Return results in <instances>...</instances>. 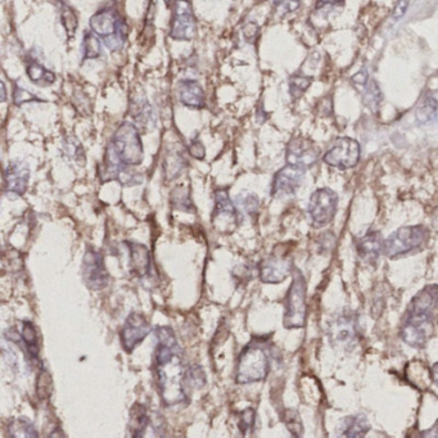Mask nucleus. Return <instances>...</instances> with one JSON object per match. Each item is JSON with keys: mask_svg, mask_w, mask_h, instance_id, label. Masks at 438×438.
Segmentation results:
<instances>
[{"mask_svg": "<svg viewBox=\"0 0 438 438\" xmlns=\"http://www.w3.org/2000/svg\"><path fill=\"white\" fill-rule=\"evenodd\" d=\"M179 100L185 107L202 109L206 106V94L198 81L187 79L179 82Z\"/></svg>", "mask_w": 438, "mask_h": 438, "instance_id": "nucleus-22", "label": "nucleus"}, {"mask_svg": "<svg viewBox=\"0 0 438 438\" xmlns=\"http://www.w3.org/2000/svg\"><path fill=\"white\" fill-rule=\"evenodd\" d=\"M130 166L125 165L118 157L113 144H108L106 154L103 158V163L99 169V176L103 183L117 180L125 187L138 185L143 181V176L140 174H134L129 170Z\"/></svg>", "mask_w": 438, "mask_h": 438, "instance_id": "nucleus-9", "label": "nucleus"}, {"mask_svg": "<svg viewBox=\"0 0 438 438\" xmlns=\"http://www.w3.org/2000/svg\"><path fill=\"white\" fill-rule=\"evenodd\" d=\"M311 76L306 75H293L289 79V93L293 99H300L304 94V91L310 88L313 82Z\"/></svg>", "mask_w": 438, "mask_h": 438, "instance_id": "nucleus-36", "label": "nucleus"}, {"mask_svg": "<svg viewBox=\"0 0 438 438\" xmlns=\"http://www.w3.org/2000/svg\"><path fill=\"white\" fill-rule=\"evenodd\" d=\"M432 229L438 232V207L432 214Z\"/></svg>", "mask_w": 438, "mask_h": 438, "instance_id": "nucleus-50", "label": "nucleus"}, {"mask_svg": "<svg viewBox=\"0 0 438 438\" xmlns=\"http://www.w3.org/2000/svg\"><path fill=\"white\" fill-rule=\"evenodd\" d=\"M259 27L257 24H255V22H248V24H246V26L243 27V35L246 37V40L248 42V43H255V40L257 39V36H259Z\"/></svg>", "mask_w": 438, "mask_h": 438, "instance_id": "nucleus-46", "label": "nucleus"}, {"mask_svg": "<svg viewBox=\"0 0 438 438\" xmlns=\"http://www.w3.org/2000/svg\"><path fill=\"white\" fill-rule=\"evenodd\" d=\"M171 206L175 210L185 211V212H194V205L190 198V192L187 187L179 185L171 192L170 196Z\"/></svg>", "mask_w": 438, "mask_h": 438, "instance_id": "nucleus-33", "label": "nucleus"}, {"mask_svg": "<svg viewBox=\"0 0 438 438\" xmlns=\"http://www.w3.org/2000/svg\"><path fill=\"white\" fill-rule=\"evenodd\" d=\"M301 6V0H274V8L279 15L292 13Z\"/></svg>", "mask_w": 438, "mask_h": 438, "instance_id": "nucleus-44", "label": "nucleus"}, {"mask_svg": "<svg viewBox=\"0 0 438 438\" xmlns=\"http://www.w3.org/2000/svg\"><path fill=\"white\" fill-rule=\"evenodd\" d=\"M30 180V169L25 162L13 161L9 163L4 174V192L12 199L22 197L27 190Z\"/></svg>", "mask_w": 438, "mask_h": 438, "instance_id": "nucleus-19", "label": "nucleus"}, {"mask_svg": "<svg viewBox=\"0 0 438 438\" xmlns=\"http://www.w3.org/2000/svg\"><path fill=\"white\" fill-rule=\"evenodd\" d=\"M438 286H424L412 297L401 327V338L414 349H423L436 331Z\"/></svg>", "mask_w": 438, "mask_h": 438, "instance_id": "nucleus-2", "label": "nucleus"}, {"mask_svg": "<svg viewBox=\"0 0 438 438\" xmlns=\"http://www.w3.org/2000/svg\"><path fill=\"white\" fill-rule=\"evenodd\" d=\"M293 280L286 295V311L283 318V327L286 329H301L304 328L307 316V286L306 279L301 270L293 268Z\"/></svg>", "mask_w": 438, "mask_h": 438, "instance_id": "nucleus-5", "label": "nucleus"}, {"mask_svg": "<svg viewBox=\"0 0 438 438\" xmlns=\"http://www.w3.org/2000/svg\"><path fill=\"white\" fill-rule=\"evenodd\" d=\"M205 383H206V376L202 367L194 364L185 370V385H190L193 388H201Z\"/></svg>", "mask_w": 438, "mask_h": 438, "instance_id": "nucleus-39", "label": "nucleus"}, {"mask_svg": "<svg viewBox=\"0 0 438 438\" xmlns=\"http://www.w3.org/2000/svg\"><path fill=\"white\" fill-rule=\"evenodd\" d=\"M408 7H409V0H399L394 6V13H392L394 19H401L405 16Z\"/></svg>", "mask_w": 438, "mask_h": 438, "instance_id": "nucleus-47", "label": "nucleus"}, {"mask_svg": "<svg viewBox=\"0 0 438 438\" xmlns=\"http://www.w3.org/2000/svg\"><path fill=\"white\" fill-rule=\"evenodd\" d=\"M151 331V324L143 313H130L126 318L122 331L120 333L122 347L127 354L133 352L148 337Z\"/></svg>", "mask_w": 438, "mask_h": 438, "instance_id": "nucleus-16", "label": "nucleus"}, {"mask_svg": "<svg viewBox=\"0 0 438 438\" xmlns=\"http://www.w3.org/2000/svg\"><path fill=\"white\" fill-rule=\"evenodd\" d=\"M430 373H432V381H433L435 385L438 387V363H436V364L432 367Z\"/></svg>", "mask_w": 438, "mask_h": 438, "instance_id": "nucleus-51", "label": "nucleus"}, {"mask_svg": "<svg viewBox=\"0 0 438 438\" xmlns=\"http://www.w3.org/2000/svg\"><path fill=\"white\" fill-rule=\"evenodd\" d=\"M21 338H22V342H24L31 360H37L39 354H40V345H39V340H37L35 325L33 324V322H30V320L22 322Z\"/></svg>", "mask_w": 438, "mask_h": 438, "instance_id": "nucleus-29", "label": "nucleus"}, {"mask_svg": "<svg viewBox=\"0 0 438 438\" xmlns=\"http://www.w3.org/2000/svg\"><path fill=\"white\" fill-rule=\"evenodd\" d=\"M271 369L268 340L253 338L241 349L235 367V382L250 385L268 378Z\"/></svg>", "mask_w": 438, "mask_h": 438, "instance_id": "nucleus-3", "label": "nucleus"}, {"mask_svg": "<svg viewBox=\"0 0 438 438\" xmlns=\"http://www.w3.org/2000/svg\"><path fill=\"white\" fill-rule=\"evenodd\" d=\"M81 271L84 284L91 291H100L107 286L109 275L103 256L98 250L89 248L85 252L81 264Z\"/></svg>", "mask_w": 438, "mask_h": 438, "instance_id": "nucleus-13", "label": "nucleus"}, {"mask_svg": "<svg viewBox=\"0 0 438 438\" xmlns=\"http://www.w3.org/2000/svg\"><path fill=\"white\" fill-rule=\"evenodd\" d=\"M438 102L437 99L428 95L423 99L421 104L415 111V118L419 124H428L437 117Z\"/></svg>", "mask_w": 438, "mask_h": 438, "instance_id": "nucleus-32", "label": "nucleus"}, {"mask_svg": "<svg viewBox=\"0 0 438 438\" xmlns=\"http://www.w3.org/2000/svg\"><path fill=\"white\" fill-rule=\"evenodd\" d=\"M430 230L423 225L403 226L392 232L385 241L383 255L388 259H401L403 256L421 250L427 243Z\"/></svg>", "mask_w": 438, "mask_h": 438, "instance_id": "nucleus-6", "label": "nucleus"}, {"mask_svg": "<svg viewBox=\"0 0 438 438\" xmlns=\"http://www.w3.org/2000/svg\"><path fill=\"white\" fill-rule=\"evenodd\" d=\"M304 169L286 163L283 169L277 171L271 184V196L284 198L295 196L301 187L304 178Z\"/></svg>", "mask_w": 438, "mask_h": 438, "instance_id": "nucleus-17", "label": "nucleus"}, {"mask_svg": "<svg viewBox=\"0 0 438 438\" xmlns=\"http://www.w3.org/2000/svg\"><path fill=\"white\" fill-rule=\"evenodd\" d=\"M283 421L286 424V430L291 432L293 437H301L304 435V424L300 414L295 409H286L283 414Z\"/></svg>", "mask_w": 438, "mask_h": 438, "instance_id": "nucleus-35", "label": "nucleus"}, {"mask_svg": "<svg viewBox=\"0 0 438 438\" xmlns=\"http://www.w3.org/2000/svg\"><path fill=\"white\" fill-rule=\"evenodd\" d=\"M0 88H1V102H6V99H7V91H6V85H4V82H1V84H0Z\"/></svg>", "mask_w": 438, "mask_h": 438, "instance_id": "nucleus-52", "label": "nucleus"}, {"mask_svg": "<svg viewBox=\"0 0 438 438\" xmlns=\"http://www.w3.org/2000/svg\"><path fill=\"white\" fill-rule=\"evenodd\" d=\"M235 205L241 208L244 212H247L248 215H255L257 212V210H259V199L256 194L241 193L237 197Z\"/></svg>", "mask_w": 438, "mask_h": 438, "instance_id": "nucleus-38", "label": "nucleus"}, {"mask_svg": "<svg viewBox=\"0 0 438 438\" xmlns=\"http://www.w3.org/2000/svg\"><path fill=\"white\" fill-rule=\"evenodd\" d=\"M320 157V149L313 140L297 136L293 138L286 147V163L295 165L301 169H310L318 162Z\"/></svg>", "mask_w": 438, "mask_h": 438, "instance_id": "nucleus-15", "label": "nucleus"}, {"mask_svg": "<svg viewBox=\"0 0 438 438\" xmlns=\"http://www.w3.org/2000/svg\"><path fill=\"white\" fill-rule=\"evenodd\" d=\"M293 259L288 256L273 255L259 261L257 265L259 280L266 284H277L284 282L293 271Z\"/></svg>", "mask_w": 438, "mask_h": 438, "instance_id": "nucleus-18", "label": "nucleus"}, {"mask_svg": "<svg viewBox=\"0 0 438 438\" xmlns=\"http://www.w3.org/2000/svg\"><path fill=\"white\" fill-rule=\"evenodd\" d=\"M238 428L241 430L243 436H247L250 432L253 430L255 421H256V412L253 409H246L238 414Z\"/></svg>", "mask_w": 438, "mask_h": 438, "instance_id": "nucleus-42", "label": "nucleus"}, {"mask_svg": "<svg viewBox=\"0 0 438 438\" xmlns=\"http://www.w3.org/2000/svg\"><path fill=\"white\" fill-rule=\"evenodd\" d=\"M154 334V376L162 403L166 408L181 405L188 401L183 351L170 327H157Z\"/></svg>", "mask_w": 438, "mask_h": 438, "instance_id": "nucleus-1", "label": "nucleus"}, {"mask_svg": "<svg viewBox=\"0 0 438 438\" xmlns=\"http://www.w3.org/2000/svg\"><path fill=\"white\" fill-rule=\"evenodd\" d=\"M358 257L367 264H374L383 253L385 239L379 232H369L355 241Z\"/></svg>", "mask_w": 438, "mask_h": 438, "instance_id": "nucleus-21", "label": "nucleus"}, {"mask_svg": "<svg viewBox=\"0 0 438 438\" xmlns=\"http://www.w3.org/2000/svg\"><path fill=\"white\" fill-rule=\"evenodd\" d=\"M343 3V0H318L316 8H322L324 6H334V4H340Z\"/></svg>", "mask_w": 438, "mask_h": 438, "instance_id": "nucleus-49", "label": "nucleus"}, {"mask_svg": "<svg viewBox=\"0 0 438 438\" xmlns=\"http://www.w3.org/2000/svg\"><path fill=\"white\" fill-rule=\"evenodd\" d=\"M188 151L190 153V156H193L197 160H203L205 156H206V148H205V145L201 142V139L198 136H194L192 139V142L189 144Z\"/></svg>", "mask_w": 438, "mask_h": 438, "instance_id": "nucleus-45", "label": "nucleus"}, {"mask_svg": "<svg viewBox=\"0 0 438 438\" xmlns=\"http://www.w3.org/2000/svg\"><path fill=\"white\" fill-rule=\"evenodd\" d=\"M63 154L71 160L72 162H77L79 165L85 163V153H84V148L81 145L80 142L73 138V136H67L64 138L62 144Z\"/></svg>", "mask_w": 438, "mask_h": 438, "instance_id": "nucleus-34", "label": "nucleus"}, {"mask_svg": "<svg viewBox=\"0 0 438 438\" xmlns=\"http://www.w3.org/2000/svg\"><path fill=\"white\" fill-rule=\"evenodd\" d=\"M212 223L214 228L221 232H234L238 226V210L230 199L228 188L217 189L215 192Z\"/></svg>", "mask_w": 438, "mask_h": 438, "instance_id": "nucleus-14", "label": "nucleus"}, {"mask_svg": "<svg viewBox=\"0 0 438 438\" xmlns=\"http://www.w3.org/2000/svg\"><path fill=\"white\" fill-rule=\"evenodd\" d=\"M54 1H58V0H54Z\"/></svg>", "mask_w": 438, "mask_h": 438, "instance_id": "nucleus-54", "label": "nucleus"}, {"mask_svg": "<svg viewBox=\"0 0 438 438\" xmlns=\"http://www.w3.org/2000/svg\"><path fill=\"white\" fill-rule=\"evenodd\" d=\"M185 157L178 148H169L163 156V175L167 180L178 179L185 169Z\"/></svg>", "mask_w": 438, "mask_h": 438, "instance_id": "nucleus-25", "label": "nucleus"}, {"mask_svg": "<svg viewBox=\"0 0 438 438\" xmlns=\"http://www.w3.org/2000/svg\"><path fill=\"white\" fill-rule=\"evenodd\" d=\"M328 337L331 346L343 351H351L360 340V327L356 315L349 311L338 313L328 327Z\"/></svg>", "mask_w": 438, "mask_h": 438, "instance_id": "nucleus-8", "label": "nucleus"}, {"mask_svg": "<svg viewBox=\"0 0 438 438\" xmlns=\"http://www.w3.org/2000/svg\"><path fill=\"white\" fill-rule=\"evenodd\" d=\"M352 81L355 82V85H358V86H363V88H365L367 84V70H361V71L358 72L354 77H352Z\"/></svg>", "mask_w": 438, "mask_h": 438, "instance_id": "nucleus-48", "label": "nucleus"}, {"mask_svg": "<svg viewBox=\"0 0 438 438\" xmlns=\"http://www.w3.org/2000/svg\"><path fill=\"white\" fill-rule=\"evenodd\" d=\"M163 1H165V3H166V6H167V7H169V6H170L171 1H172V0H163Z\"/></svg>", "mask_w": 438, "mask_h": 438, "instance_id": "nucleus-53", "label": "nucleus"}, {"mask_svg": "<svg viewBox=\"0 0 438 438\" xmlns=\"http://www.w3.org/2000/svg\"><path fill=\"white\" fill-rule=\"evenodd\" d=\"M151 418L148 415V410L143 403H136L133 405L130 412V421H129V432L130 436L135 438L143 437L144 432L147 430Z\"/></svg>", "mask_w": 438, "mask_h": 438, "instance_id": "nucleus-26", "label": "nucleus"}, {"mask_svg": "<svg viewBox=\"0 0 438 438\" xmlns=\"http://www.w3.org/2000/svg\"><path fill=\"white\" fill-rule=\"evenodd\" d=\"M8 432L9 437L13 438H36L39 436L35 426L27 418L12 419L9 421Z\"/></svg>", "mask_w": 438, "mask_h": 438, "instance_id": "nucleus-30", "label": "nucleus"}, {"mask_svg": "<svg viewBox=\"0 0 438 438\" xmlns=\"http://www.w3.org/2000/svg\"><path fill=\"white\" fill-rule=\"evenodd\" d=\"M26 72L31 82L39 86H49L55 81V73L37 61L27 63Z\"/></svg>", "mask_w": 438, "mask_h": 438, "instance_id": "nucleus-28", "label": "nucleus"}, {"mask_svg": "<svg viewBox=\"0 0 438 438\" xmlns=\"http://www.w3.org/2000/svg\"><path fill=\"white\" fill-rule=\"evenodd\" d=\"M37 396L40 400L48 399L52 394V376L46 369H42L40 374L37 376V383H36Z\"/></svg>", "mask_w": 438, "mask_h": 438, "instance_id": "nucleus-41", "label": "nucleus"}, {"mask_svg": "<svg viewBox=\"0 0 438 438\" xmlns=\"http://www.w3.org/2000/svg\"><path fill=\"white\" fill-rule=\"evenodd\" d=\"M322 161L340 170L352 169L360 161V144L347 136L338 138L331 149L324 154Z\"/></svg>", "mask_w": 438, "mask_h": 438, "instance_id": "nucleus-12", "label": "nucleus"}, {"mask_svg": "<svg viewBox=\"0 0 438 438\" xmlns=\"http://www.w3.org/2000/svg\"><path fill=\"white\" fill-rule=\"evenodd\" d=\"M129 112L136 125L147 127L153 122V108L143 93L131 95Z\"/></svg>", "mask_w": 438, "mask_h": 438, "instance_id": "nucleus-23", "label": "nucleus"}, {"mask_svg": "<svg viewBox=\"0 0 438 438\" xmlns=\"http://www.w3.org/2000/svg\"><path fill=\"white\" fill-rule=\"evenodd\" d=\"M370 430V423L367 415L358 414V415H351L345 418L340 421V436L347 438H361L367 436V432Z\"/></svg>", "mask_w": 438, "mask_h": 438, "instance_id": "nucleus-24", "label": "nucleus"}, {"mask_svg": "<svg viewBox=\"0 0 438 438\" xmlns=\"http://www.w3.org/2000/svg\"><path fill=\"white\" fill-rule=\"evenodd\" d=\"M406 376L409 379V382L412 383L415 388L426 391L430 388V381H432V373L427 367H424L421 363H412L408 370H406Z\"/></svg>", "mask_w": 438, "mask_h": 438, "instance_id": "nucleus-27", "label": "nucleus"}, {"mask_svg": "<svg viewBox=\"0 0 438 438\" xmlns=\"http://www.w3.org/2000/svg\"><path fill=\"white\" fill-rule=\"evenodd\" d=\"M197 34V19L189 0H175L172 6L170 37L174 40L189 42Z\"/></svg>", "mask_w": 438, "mask_h": 438, "instance_id": "nucleus-10", "label": "nucleus"}, {"mask_svg": "<svg viewBox=\"0 0 438 438\" xmlns=\"http://www.w3.org/2000/svg\"><path fill=\"white\" fill-rule=\"evenodd\" d=\"M112 144L121 161L127 166H139L143 162V143L135 124L125 121L118 126Z\"/></svg>", "mask_w": 438, "mask_h": 438, "instance_id": "nucleus-7", "label": "nucleus"}, {"mask_svg": "<svg viewBox=\"0 0 438 438\" xmlns=\"http://www.w3.org/2000/svg\"><path fill=\"white\" fill-rule=\"evenodd\" d=\"M13 102L16 106H22L25 103H33V102H45L43 99L36 97L35 94L30 93L28 90L19 86V85H15V89H13Z\"/></svg>", "mask_w": 438, "mask_h": 438, "instance_id": "nucleus-43", "label": "nucleus"}, {"mask_svg": "<svg viewBox=\"0 0 438 438\" xmlns=\"http://www.w3.org/2000/svg\"><path fill=\"white\" fill-rule=\"evenodd\" d=\"M103 55V46L100 39L93 31H86L82 40V61L97 60Z\"/></svg>", "mask_w": 438, "mask_h": 438, "instance_id": "nucleus-31", "label": "nucleus"}, {"mask_svg": "<svg viewBox=\"0 0 438 438\" xmlns=\"http://www.w3.org/2000/svg\"><path fill=\"white\" fill-rule=\"evenodd\" d=\"M57 3L61 6V21H62L63 27L69 37H72L77 28V17L71 7L63 3V0H58Z\"/></svg>", "mask_w": 438, "mask_h": 438, "instance_id": "nucleus-37", "label": "nucleus"}, {"mask_svg": "<svg viewBox=\"0 0 438 438\" xmlns=\"http://www.w3.org/2000/svg\"><path fill=\"white\" fill-rule=\"evenodd\" d=\"M382 100V93L378 88L376 81H369L364 88V102L367 107L376 111Z\"/></svg>", "mask_w": 438, "mask_h": 438, "instance_id": "nucleus-40", "label": "nucleus"}, {"mask_svg": "<svg viewBox=\"0 0 438 438\" xmlns=\"http://www.w3.org/2000/svg\"><path fill=\"white\" fill-rule=\"evenodd\" d=\"M91 31L98 36L111 52H118L125 46L127 25L116 9L103 8L93 15L89 21Z\"/></svg>", "mask_w": 438, "mask_h": 438, "instance_id": "nucleus-4", "label": "nucleus"}, {"mask_svg": "<svg viewBox=\"0 0 438 438\" xmlns=\"http://www.w3.org/2000/svg\"><path fill=\"white\" fill-rule=\"evenodd\" d=\"M338 208V196L329 188L315 190L309 202V214L315 228L327 226L333 221Z\"/></svg>", "mask_w": 438, "mask_h": 438, "instance_id": "nucleus-11", "label": "nucleus"}, {"mask_svg": "<svg viewBox=\"0 0 438 438\" xmlns=\"http://www.w3.org/2000/svg\"><path fill=\"white\" fill-rule=\"evenodd\" d=\"M125 246L129 250V268L131 277L139 280L151 277L152 274V257L151 252L142 243L126 241Z\"/></svg>", "mask_w": 438, "mask_h": 438, "instance_id": "nucleus-20", "label": "nucleus"}]
</instances>
